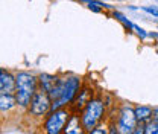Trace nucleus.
Here are the masks:
<instances>
[{
    "label": "nucleus",
    "instance_id": "f257e3e1",
    "mask_svg": "<svg viewBox=\"0 0 158 134\" xmlns=\"http://www.w3.org/2000/svg\"><path fill=\"white\" fill-rule=\"evenodd\" d=\"M79 89V79L78 78H67L61 79L56 82V85L49 92V96L52 99V110H59L61 107L67 105Z\"/></svg>",
    "mask_w": 158,
    "mask_h": 134
},
{
    "label": "nucleus",
    "instance_id": "f03ea898",
    "mask_svg": "<svg viewBox=\"0 0 158 134\" xmlns=\"http://www.w3.org/2000/svg\"><path fill=\"white\" fill-rule=\"evenodd\" d=\"M15 89H17V95H15L17 102L26 107L27 104H31L32 96L37 92V78L31 73L21 72L15 78Z\"/></svg>",
    "mask_w": 158,
    "mask_h": 134
},
{
    "label": "nucleus",
    "instance_id": "7ed1b4c3",
    "mask_svg": "<svg viewBox=\"0 0 158 134\" xmlns=\"http://www.w3.org/2000/svg\"><path fill=\"white\" fill-rule=\"evenodd\" d=\"M102 115H103V104L100 101L87 102V107H85L84 113L81 116V123H82L84 130L91 131L96 127V123L100 120Z\"/></svg>",
    "mask_w": 158,
    "mask_h": 134
},
{
    "label": "nucleus",
    "instance_id": "20e7f679",
    "mask_svg": "<svg viewBox=\"0 0 158 134\" xmlns=\"http://www.w3.org/2000/svg\"><path fill=\"white\" fill-rule=\"evenodd\" d=\"M69 119H70V115L65 110H55L46 120V125H44L46 134H61V131L65 128Z\"/></svg>",
    "mask_w": 158,
    "mask_h": 134
},
{
    "label": "nucleus",
    "instance_id": "39448f33",
    "mask_svg": "<svg viewBox=\"0 0 158 134\" xmlns=\"http://www.w3.org/2000/svg\"><path fill=\"white\" fill-rule=\"evenodd\" d=\"M52 107L50 104V96L46 90H38L35 92L32 99H31V113L34 116H41L44 115L49 108Z\"/></svg>",
    "mask_w": 158,
    "mask_h": 134
},
{
    "label": "nucleus",
    "instance_id": "423d86ee",
    "mask_svg": "<svg viewBox=\"0 0 158 134\" xmlns=\"http://www.w3.org/2000/svg\"><path fill=\"white\" fill-rule=\"evenodd\" d=\"M135 122H137L135 113L129 108H125L120 115V119H118L120 134H132V131L135 130Z\"/></svg>",
    "mask_w": 158,
    "mask_h": 134
},
{
    "label": "nucleus",
    "instance_id": "0eeeda50",
    "mask_svg": "<svg viewBox=\"0 0 158 134\" xmlns=\"http://www.w3.org/2000/svg\"><path fill=\"white\" fill-rule=\"evenodd\" d=\"M15 89V78L5 69H0V93H11Z\"/></svg>",
    "mask_w": 158,
    "mask_h": 134
},
{
    "label": "nucleus",
    "instance_id": "6e6552de",
    "mask_svg": "<svg viewBox=\"0 0 158 134\" xmlns=\"http://www.w3.org/2000/svg\"><path fill=\"white\" fill-rule=\"evenodd\" d=\"M65 134H84V127L79 123V119L76 116H72L67 122V127L64 128Z\"/></svg>",
    "mask_w": 158,
    "mask_h": 134
},
{
    "label": "nucleus",
    "instance_id": "1a4fd4ad",
    "mask_svg": "<svg viewBox=\"0 0 158 134\" xmlns=\"http://www.w3.org/2000/svg\"><path fill=\"white\" fill-rule=\"evenodd\" d=\"M40 82H41V89L46 90V92L49 93V92L56 85L58 78L52 76V75H49V73H41V75H40Z\"/></svg>",
    "mask_w": 158,
    "mask_h": 134
},
{
    "label": "nucleus",
    "instance_id": "9d476101",
    "mask_svg": "<svg viewBox=\"0 0 158 134\" xmlns=\"http://www.w3.org/2000/svg\"><path fill=\"white\" fill-rule=\"evenodd\" d=\"M15 101L17 97H14L11 93H0V110L2 111L11 110L15 105Z\"/></svg>",
    "mask_w": 158,
    "mask_h": 134
},
{
    "label": "nucleus",
    "instance_id": "9b49d317",
    "mask_svg": "<svg viewBox=\"0 0 158 134\" xmlns=\"http://www.w3.org/2000/svg\"><path fill=\"white\" fill-rule=\"evenodd\" d=\"M134 113H135L137 120L143 122V120H148V119L152 116V108H151V107H144V105H141V107H137V108L134 110Z\"/></svg>",
    "mask_w": 158,
    "mask_h": 134
},
{
    "label": "nucleus",
    "instance_id": "f8f14e48",
    "mask_svg": "<svg viewBox=\"0 0 158 134\" xmlns=\"http://www.w3.org/2000/svg\"><path fill=\"white\" fill-rule=\"evenodd\" d=\"M144 134H158V120L144 127Z\"/></svg>",
    "mask_w": 158,
    "mask_h": 134
},
{
    "label": "nucleus",
    "instance_id": "ddd939ff",
    "mask_svg": "<svg viewBox=\"0 0 158 134\" xmlns=\"http://www.w3.org/2000/svg\"><path fill=\"white\" fill-rule=\"evenodd\" d=\"M114 17H116L118 21H122V23H123V24H125L126 28H134V24H132L131 21H128V19H126L125 15H122L120 12H114Z\"/></svg>",
    "mask_w": 158,
    "mask_h": 134
},
{
    "label": "nucleus",
    "instance_id": "4468645a",
    "mask_svg": "<svg viewBox=\"0 0 158 134\" xmlns=\"http://www.w3.org/2000/svg\"><path fill=\"white\" fill-rule=\"evenodd\" d=\"M143 11L152 14V15H157L158 17V8H151V6H143Z\"/></svg>",
    "mask_w": 158,
    "mask_h": 134
},
{
    "label": "nucleus",
    "instance_id": "2eb2a0df",
    "mask_svg": "<svg viewBox=\"0 0 158 134\" xmlns=\"http://www.w3.org/2000/svg\"><path fill=\"white\" fill-rule=\"evenodd\" d=\"M90 134H108V133H106V130H105V128H102V127H100V128H93V130L90 131Z\"/></svg>",
    "mask_w": 158,
    "mask_h": 134
},
{
    "label": "nucleus",
    "instance_id": "dca6fc26",
    "mask_svg": "<svg viewBox=\"0 0 158 134\" xmlns=\"http://www.w3.org/2000/svg\"><path fill=\"white\" fill-rule=\"evenodd\" d=\"M87 93H88L87 90L82 92V95H81V97H79V101H78V107H82V105H84V101H85V97H87Z\"/></svg>",
    "mask_w": 158,
    "mask_h": 134
},
{
    "label": "nucleus",
    "instance_id": "f3484780",
    "mask_svg": "<svg viewBox=\"0 0 158 134\" xmlns=\"http://www.w3.org/2000/svg\"><path fill=\"white\" fill-rule=\"evenodd\" d=\"M132 29H135V31H137V34H138V35H140V37H141V38H144V37L148 35V34L144 32V29H141V28H138V26H135V24H134V28H132Z\"/></svg>",
    "mask_w": 158,
    "mask_h": 134
},
{
    "label": "nucleus",
    "instance_id": "a211bd4d",
    "mask_svg": "<svg viewBox=\"0 0 158 134\" xmlns=\"http://www.w3.org/2000/svg\"><path fill=\"white\" fill-rule=\"evenodd\" d=\"M99 6H102V5H98V3H94V2H91V0H90V9H93V11L99 12V11H100V8H99Z\"/></svg>",
    "mask_w": 158,
    "mask_h": 134
},
{
    "label": "nucleus",
    "instance_id": "6ab92c4d",
    "mask_svg": "<svg viewBox=\"0 0 158 134\" xmlns=\"http://www.w3.org/2000/svg\"><path fill=\"white\" fill-rule=\"evenodd\" d=\"M132 134H144V127H143V125L135 127V130L132 131Z\"/></svg>",
    "mask_w": 158,
    "mask_h": 134
},
{
    "label": "nucleus",
    "instance_id": "aec40b11",
    "mask_svg": "<svg viewBox=\"0 0 158 134\" xmlns=\"http://www.w3.org/2000/svg\"><path fill=\"white\" fill-rule=\"evenodd\" d=\"M108 134H116V131H114V130H111V131H110Z\"/></svg>",
    "mask_w": 158,
    "mask_h": 134
}]
</instances>
